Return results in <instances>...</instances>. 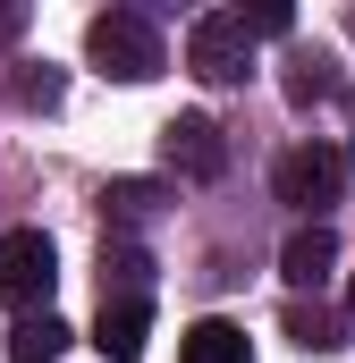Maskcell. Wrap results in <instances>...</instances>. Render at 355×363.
I'll return each instance as SVG.
<instances>
[{
  "instance_id": "4",
  "label": "cell",
  "mask_w": 355,
  "mask_h": 363,
  "mask_svg": "<svg viewBox=\"0 0 355 363\" xmlns=\"http://www.w3.org/2000/svg\"><path fill=\"white\" fill-rule=\"evenodd\" d=\"M271 186H279V203H296L305 220H322V211L347 194V152H339V144H296V152H279Z\"/></svg>"
},
{
  "instance_id": "12",
  "label": "cell",
  "mask_w": 355,
  "mask_h": 363,
  "mask_svg": "<svg viewBox=\"0 0 355 363\" xmlns=\"http://www.w3.org/2000/svg\"><path fill=\"white\" fill-rule=\"evenodd\" d=\"M102 211H110L119 228L153 220V211H161V178H110V186H102Z\"/></svg>"
},
{
  "instance_id": "9",
  "label": "cell",
  "mask_w": 355,
  "mask_h": 363,
  "mask_svg": "<svg viewBox=\"0 0 355 363\" xmlns=\"http://www.w3.org/2000/svg\"><path fill=\"white\" fill-rule=\"evenodd\" d=\"M60 355H68V321L26 313V321L9 330V363H60Z\"/></svg>"
},
{
  "instance_id": "17",
  "label": "cell",
  "mask_w": 355,
  "mask_h": 363,
  "mask_svg": "<svg viewBox=\"0 0 355 363\" xmlns=\"http://www.w3.org/2000/svg\"><path fill=\"white\" fill-rule=\"evenodd\" d=\"M347 26H355V17H347Z\"/></svg>"
},
{
  "instance_id": "7",
  "label": "cell",
  "mask_w": 355,
  "mask_h": 363,
  "mask_svg": "<svg viewBox=\"0 0 355 363\" xmlns=\"http://www.w3.org/2000/svg\"><path fill=\"white\" fill-rule=\"evenodd\" d=\"M144 338H153V304H102V321H93L102 363H144Z\"/></svg>"
},
{
  "instance_id": "16",
  "label": "cell",
  "mask_w": 355,
  "mask_h": 363,
  "mask_svg": "<svg viewBox=\"0 0 355 363\" xmlns=\"http://www.w3.org/2000/svg\"><path fill=\"white\" fill-rule=\"evenodd\" d=\"M347 321H355V279H347Z\"/></svg>"
},
{
  "instance_id": "5",
  "label": "cell",
  "mask_w": 355,
  "mask_h": 363,
  "mask_svg": "<svg viewBox=\"0 0 355 363\" xmlns=\"http://www.w3.org/2000/svg\"><path fill=\"white\" fill-rule=\"evenodd\" d=\"M161 161H170V178H195L212 186L220 169H229V135L203 118V110H178L170 127H161Z\"/></svg>"
},
{
  "instance_id": "14",
  "label": "cell",
  "mask_w": 355,
  "mask_h": 363,
  "mask_svg": "<svg viewBox=\"0 0 355 363\" xmlns=\"http://www.w3.org/2000/svg\"><path fill=\"white\" fill-rule=\"evenodd\" d=\"M237 17H246V34H288L296 26V9H237Z\"/></svg>"
},
{
  "instance_id": "3",
  "label": "cell",
  "mask_w": 355,
  "mask_h": 363,
  "mask_svg": "<svg viewBox=\"0 0 355 363\" xmlns=\"http://www.w3.org/2000/svg\"><path fill=\"white\" fill-rule=\"evenodd\" d=\"M51 287H60V254L43 228H9L0 237V304L17 313H51Z\"/></svg>"
},
{
  "instance_id": "1",
  "label": "cell",
  "mask_w": 355,
  "mask_h": 363,
  "mask_svg": "<svg viewBox=\"0 0 355 363\" xmlns=\"http://www.w3.org/2000/svg\"><path fill=\"white\" fill-rule=\"evenodd\" d=\"M85 51L102 77H119V85H153L161 77V34H153V17H136V9H102L85 26Z\"/></svg>"
},
{
  "instance_id": "6",
  "label": "cell",
  "mask_w": 355,
  "mask_h": 363,
  "mask_svg": "<svg viewBox=\"0 0 355 363\" xmlns=\"http://www.w3.org/2000/svg\"><path fill=\"white\" fill-rule=\"evenodd\" d=\"M330 271H339V237H330V220H305V228L279 245V279H288L296 296H322Z\"/></svg>"
},
{
  "instance_id": "10",
  "label": "cell",
  "mask_w": 355,
  "mask_h": 363,
  "mask_svg": "<svg viewBox=\"0 0 355 363\" xmlns=\"http://www.w3.org/2000/svg\"><path fill=\"white\" fill-rule=\"evenodd\" d=\"M178 363H246V330L237 321H195L178 338Z\"/></svg>"
},
{
  "instance_id": "2",
  "label": "cell",
  "mask_w": 355,
  "mask_h": 363,
  "mask_svg": "<svg viewBox=\"0 0 355 363\" xmlns=\"http://www.w3.org/2000/svg\"><path fill=\"white\" fill-rule=\"evenodd\" d=\"M246 68H254V34H246L237 9H212V17L186 26V77H203V85H246Z\"/></svg>"
},
{
  "instance_id": "8",
  "label": "cell",
  "mask_w": 355,
  "mask_h": 363,
  "mask_svg": "<svg viewBox=\"0 0 355 363\" xmlns=\"http://www.w3.org/2000/svg\"><path fill=\"white\" fill-rule=\"evenodd\" d=\"M144 279H153V262H144V245H110L102 237V304H144Z\"/></svg>"
},
{
  "instance_id": "11",
  "label": "cell",
  "mask_w": 355,
  "mask_h": 363,
  "mask_svg": "<svg viewBox=\"0 0 355 363\" xmlns=\"http://www.w3.org/2000/svg\"><path fill=\"white\" fill-rule=\"evenodd\" d=\"M288 338H296V347H305V355H339V347H347V321H339V313H322V304H305V296H296V304H288Z\"/></svg>"
},
{
  "instance_id": "13",
  "label": "cell",
  "mask_w": 355,
  "mask_h": 363,
  "mask_svg": "<svg viewBox=\"0 0 355 363\" xmlns=\"http://www.w3.org/2000/svg\"><path fill=\"white\" fill-rule=\"evenodd\" d=\"M330 93H339V77H330V60H322V51L288 60V101H296V110H313V101H330Z\"/></svg>"
},
{
  "instance_id": "15",
  "label": "cell",
  "mask_w": 355,
  "mask_h": 363,
  "mask_svg": "<svg viewBox=\"0 0 355 363\" xmlns=\"http://www.w3.org/2000/svg\"><path fill=\"white\" fill-rule=\"evenodd\" d=\"M26 101H34V110H60V77H51V68H34V77H26Z\"/></svg>"
}]
</instances>
